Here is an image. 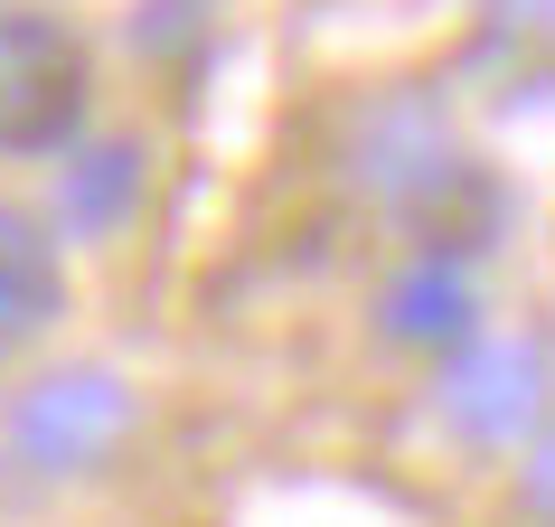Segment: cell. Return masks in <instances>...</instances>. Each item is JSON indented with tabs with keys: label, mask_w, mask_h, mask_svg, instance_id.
Segmentation results:
<instances>
[{
	"label": "cell",
	"mask_w": 555,
	"mask_h": 527,
	"mask_svg": "<svg viewBox=\"0 0 555 527\" xmlns=\"http://www.w3.org/2000/svg\"><path fill=\"white\" fill-rule=\"evenodd\" d=\"M66 311V273H57V245L29 207L0 198V358H20L38 330Z\"/></svg>",
	"instance_id": "5b68a950"
},
{
	"label": "cell",
	"mask_w": 555,
	"mask_h": 527,
	"mask_svg": "<svg viewBox=\"0 0 555 527\" xmlns=\"http://www.w3.org/2000/svg\"><path fill=\"white\" fill-rule=\"evenodd\" d=\"M546 406V349L518 339V330H499V339H470L452 358V377H442V414L462 424L470 442H518Z\"/></svg>",
	"instance_id": "3957f363"
},
{
	"label": "cell",
	"mask_w": 555,
	"mask_h": 527,
	"mask_svg": "<svg viewBox=\"0 0 555 527\" xmlns=\"http://www.w3.org/2000/svg\"><path fill=\"white\" fill-rule=\"evenodd\" d=\"M499 217H508V198H499V179L470 170V160H434V170L405 189V235L434 264L490 255V245H499Z\"/></svg>",
	"instance_id": "277c9868"
},
{
	"label": "cell",
	"mask_w": 555,
	"mask_h": 527,
	"mask_svg": "<svg viewBox=\"0 0 555 527\" xmlns=\"http://www.w3.org/2000/svg\"><path fill=\"white\" fill-rule=\"evenodd\" d=\"M132 434V386L104 368H57L10 396V462L20 471H94Z\"/></svg>",
	"instance_id": "7a4b0ae2"
},
{
	"label": "cell",
	"mask_w": 555,
	"mask_h": 527,
	"mask_svg": "<svg viewBox=\"0 0 555 527\" xmlns=\"http://www.w3.org/2000/svg\"><path fill=\"white\" fill-rule=\"evenodd\" d=\"M377 321H386V339H405V349H442V339H462V330H470V293H462V273H452V264L414 255L405 273L386 283Z\"/></svg>",
	"instance_id": "8992f818"
},
{
	"label": "cell",
	"mask_w": 555,
	"mask_h": 527,
	"mask_svg": "<svg viewBox=\"0 0 555 527\" xmlns=\"http://www.w3.org/2000/svg\"><path fill=\"white\" fill-rule=\"evenodd\" d=\"M527 499H537V509L555 518V434L537 442V462H527Z\"/></svg>",
	"instance_id": "ba28073f"
},
{
	"label": "cell",
	"mask_w": 555,
	"mask_h": 527,
	"mask_svg": "<svg viewBox=\"0 0 555 527\" xmlns=\"http://www.w3.org/2000/svg\"><path fill=\"white\" fill-rule=\"evenodd\" d=\"M132 198H142V151L132 142H104V151H86V160L66 170L76 227H114V217H132Z\"/></svg>",
	"instance_id": "52a82bcc"
},
{
	"label": "cell",
	"mask_w": 555,
	"mask_h": 527,
	"mask_svg": "<svg viewBox=\"0 0 555 527\" xmlns=\"http://www.w3.org/2000/svg\"><path fill=\"white\" fill-rule=\"evenodd\" d=\"M94 104V57L86 38L48 20V10H10L0 20V151L10 160H48L76 142Z\"/></svg>",
	"instance_id": "6da1fadb"
}]
</instances>
